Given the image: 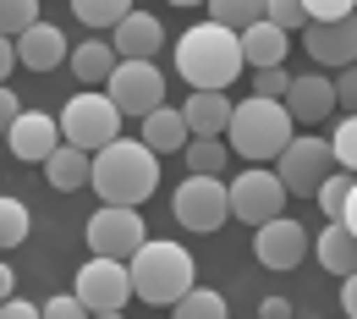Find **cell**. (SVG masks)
<instances>
[{
  "mask_svg": "<svg viewBox=\"0 0 357 319\" xmlns=\"http://www.w3.org/2000/svg\"><path fill=\"white\" fill-rule=\"evenodd\" d=\"M352 182H357V177H347V171H335L330 182L319 187V209H324L330 221H341V215H347V198H352Z\"/></svg>",
  "mask_w": 357,
  "mask_h": 319,
  "instance_id": "4dcf8cb0",
  "label": "cell"
},
{
  "mask_svg": "<svg viewBox=\"0 0 357 319\" xmlns=\"http://www.w3.org/2000/svg\"><path fill=\"white\" fill-rule=\"evenodd\" d=\"M259 319H291V297H259Z\"/></svg>",
  "mask_w": 357,
  "mask_h": 319,
  "instance_id": "f35d334b",
  "label": "cell"
},
{
  "mask_svg": "<svg viewBox=\"0 0 357 319\" xmlns=\"http://www.w3.org/2000/svg\"><path fill=\"white\" fill-rule=\"evenodd\" d=\"M105 94H110V105L121 110V116H154L160 105H165V72L154 66V61H121L116 66V77L105 83Z\"/></svg>",
  "mask_w": 357,
  "mask_h": 319,
  "instance_id": "9c48e42d",
  "label": "cell"
},
{
  "mask_svg": "<svg viewBox=\"0 0 357 319\" xmlns=\"http://www.w3.org/2000/svg\"><path fill=\"white\" fill-rule=\"evenodd\" d=\"M17 242H28V204L0 193V248H17Z\"/></svg>",
  "mask_w": 357,
  "mask_h": 319,
  "instance_id": "f1b7e54d",
  "label": "cell"
},
{
  "mask_svg": "<svg viewBox=\"0 0 357 319\" xmlns=\"http://www.w3.org/2000/svg\"><path fill=\"white\" fill-rule=\"evenodd\" d=\"M66 66H72V77H77V83H89V89H93V83H110L121 61H116L110 39H83V45L72 50V61H66Z\"/></svg>",
  "mask_w": 357,
  "mask_h": 319,
  "instance_id": "7402d4cb",
  "label": "cell"
},
{
  "mask_svg": "<svg viewBox=\"0 0 357 319\" xmlns=\"http://www.w3.org/2000/svg\"><path fill=\"white\" fill-rule=\"evenodd\" d=\"M72 17H77L83 28H93V34H99V28H110V34H116V28L132 17V6H127V0H77V6H72Z\"/></svg>",
  "mask_w": 357,
  "mask_h": 319,
  "instance_id": "cb8c5ba5",
  "label": "cell"
},
{
  "mask_svg": "<svg viewBox=\"0 0 357 319\" xmlns=\"http://www.w3.org/2000/svg\"><path fill=\"white\" fill-rule=\"evenodd\" d=\"M291 138H297V121H291V110L286 105H275V99H242L236 110H231V154H242V160H253V165H264V160H280L286 149H291Z\"/></svg>",
  "mask_w": 357,
  "mask_h": 319,
  "instance_id": "277c9868",
  "label": "cell"
},
{
  "mask_svg": "<svg viewBox=\"0 0 357 319\" xmlns=\"http://www.w3.org/2000/svg\"><path fill=\"white\" fill-rule=\"evenodd\" d=\"M89 187L99 193V204H110V209H137L160 187V154L149 143H137V138H116L110 149L93 154Z\"/></svg>",
  "mask_w": 357,
  "mask_h": 319,
  "instance_id": "6da1fadb",
  "label": "cell"
},
{
  "mask_svg": "<svg viewBox=\"0 0 357 319\" xmlns=\"http://www.w3.org/2000/svg\"><path fill=\"white\" fill-rule=\"evenodd\" d=\"M127 275H132V297L154 303V309H176L181 297L198 286L192 281V253L181 242H165V237H149L127 259Z\"/></svg>",
  "mask_w": 357,
  "mask_h": 319,
  "instance_id": "3957f363",
  "label": "cell"
},
{
  "mask_svg": "<svg viewBox=\"0 0 357 319\" xmlns=\"http://www.w3.org/2000/svg\"><path fill=\"white\" fill-rule=\"evenodd\" d=\"M137 143H149L154 154H176V149H187V143H192L187 116L171 110V105H160L154 116H143V121H137Z\"/></svg>",
  "mask_w": 357,
  "mask_h": 319,
  "instance_id": "d6986e66",
  "label": "cell"
},
{
  "mask_svg": "<svg viewBox=\"0 0 357 319\" xmlns=\"http://www.w3.org/2000/svg\"><path fill=\"white\" fill-rule=\"evenodd\" d=\"M330 149H335V165H341L347 177H357V116H341V127H335V138H330Z\"/></svg>",
  "mask_w": 357,
  "mask_h": 319,
  "instance_id": "1f68e13d",
  "label": "cell"
},
{
  "mask_svg": "<svg viewBox=\"0 0 357 319\" xmlns=\"http://www.w3.org/2000/svg\"><path fill=\"white\" fill-rule=\"evenodd\" d=\"M286 94H291V72H286V66H275V72H253V99H275V105H286Z\"/></svg>",
  "mask_w": 357,
  "mask_h": 319,
  "instance_id": "836d02e7",
  "label": "cell"
},
{
  "mask_svg": "<svg viewBox=\"0 0 357 319\" xmlns=\"http://www.w3.org/2000/svg\"><path fill=\"white\" fill-rule=\"evenodd\" d=\"M0 319H45L39 303H22V297H11V303H0Z\"/></svg>",
  "mask_w": 357,
  "mask_h": 319,
  "instance_id": "74e56055",
  "label": "cell"
},
{
  "mask_svg": "<svg viewBox=\"0 0 357 319\" xmlns=\"http://www.w3.org/2000/svg\"><path fill=\"white\" fill-rule=\"evenodd\" d=\"M335 226H347V231H352V237H357V182H352V198H347V215H341Z\"/></svg>",
  "mask_w": 357,
  "mask_h": 319,
  "instance_id": "7bdbcfd3",
  "label": "cell"
},
{
  "mask_svg": "<svg viewBox=\"0 0 357 319\" xmlns=\"http://www.w3.org/2000/svg\"><path fill=\"white\" fill-rule=\"evenodd\" d=\"M341 309H347V319H357V275L341 281Z\"/></svg>",
  "mask_w": 357,
  "mask_h": 319,
  "instance_id": "ab89813d",
  "label": "cell"
},
{
  "mask_svg": "<svg viewBox=\"0 0 357 319\" xmlns=\"http://www.w3.org/2000/svg\"><path fill=\"white\" fill-rule=\"evenodd\" d=\"M39 309H45V319H93L89 309H83V303L72 297V292H61V297H45Z\"/></svg>",
  "mask_w": 357,
  "mask_h": 319,
  "instance_id": "e575fe53",
  "label": "cell"
},
{
  "mask_svg": "<svg viewBox=\"0 0 357 319\" xmlns=\"http://www.w3.org/2000/svg\"><path fill=\"white\" fill-rule=\"evenodd\" d=\"M61 143H66V138H61V121H55L50 110H22L17 127L6 133V149H11L17 160H28V165H50V154H55Z\"/></svg>",
  "mask_w": 357,
  "mask_h": 319,
  "instance_id": "4fadbf2b",
  "label": "cell"
},
{
  "mask_svg": "<svg viewBox=\"0 0 357 319\" xmlns=\"http://www.w3.org/2000/svg\"><path fill=\"white\" fill-rule=\"evenodd\" d=\"M11 66H17V45H11V39H0V83L11 77Z\"/></svg>",
  "mask_w": 357,
  "mask_h": 319,
  "instance_id": "b9f144b4",
  "label": "cell"
},
{
  "mask_svg": "<svg viewBox=\"0 0 357 319\" xmlns=\"http://www.w3.org/2000/svg\"><path fill=\"white\" fill-rule=\"evenodd\" d=\"M72 297H77L89 314H121V309L132 303V275H127L121 259H89V265L77 270Z\"/></svg>",
  "mask_w": 357,
  "mask_h": 319,
  "instance_id": "30bf717a",
  "label": "cell"
},
{
  "mask_svg": "<svg viewBox=\"0 0 357 319\" xmlns=\"http://www.w3.org/2000/svg\"><path fill=\"white\" fill-rule=\"evenodd\" d=\"M209 22L231 28V34H248L253 22H264V0H215L209 6Z\"/></svg>",
  "mask_w": 357,
  "mask_h": 319,
  "instance_id": "d4e9b609",
  "label": "cell"
},
{
  "mask_svg": "<svg viewBox=\"0 0 357 319\" xmlns=\"http://www.w3.org/2000/svg\"><path fill=\"white\" fill-rule=\"evenodd\" d=\"M303 6H308V28H335V22L357 17L352 0H303Z\"/></svg>",
  "mask_w": 357,
  "mask_h": 319,
  "instance_id": "d6a6232c",
  "label": "cell"
},
{
  "mask_svg": "<svg viewBox=\"0 0 357 319\" xmlns=\"http://www.w3.org/2000/svg\"><path fill=\"white\" fill-rule=\"evenodd\" d=\"M45 177H50V187H55V193H77V187H89V177H93V154L72 149V143H61V149L50 154Z\"/></svg>",
  "mask_w": 357,
  "mask_h": 319,
  "instance_id": "603a6c76",
  "label": "cell"
},
{
  "mask_svg": "<svg viewBox=\"0 0 357 319\" xmlns=\"http://www.w3.org/2000/svg\"><path fill=\"white\" fill-rule=\"evenodd\" d=\"M93 319H127V314H93Z\"/></svg>",
  "mask_w": 357,
  "mask_h": 319,
  "instance_id": "ee69618b",
  "label": "cell"
},
{
  "mask_svg": "<svg viewBox=\"0 0 357 319\" xmlns=\"http://www.w3.org/2000/svg\"><path fill=\"white\" fill-rule=\"evenodd\" d=\"M335 110H347V116H357V66H347V72H335Z\"/></svg>",
  "mask_w": 357,
  "mask_h": 319,
  "instance_id": "d590c367",
  "label": "cell"
},
{
  "mask_svg": "<svg viewBox=\"0 0 357 319\" xmlns=\"http://www.w3.org/2000/svg\"><path fill=\"white\" fill-rule=\"evenodd\" d=\"M17 116H22V105H17V94H11V83H0V138L17 127Z\"/></svg>",
  "mask_w": 357,
  "mask_h": 319,
  "instance_id": "8d00e7d4",
  "label": "cell"
},
{
  "mask_svg": "<svg viewBox=\"0 0 357 319\" xmlns=\"http://www.w3.org/2000/svg\"><path fill=\"white\" fill-rule=\"evenodd\" d=\"M171 215H176L187 231L209 237V231H220L225 221H231V193H225V182H215V177H187V182L171 193Z\"/></svg>",
  "mask_w": 357,
  "mask_h": 319,
  "instance_id": "ba28073f",
  "label": "cell"
},
{
  "mask_svg": "<svg viewBox=\"0 0 357 319\" xmlns=\"http://www.w3.org/2000/svg\"><path fill=\"white\" fill-rule=\"evenodd\" d=\"M61 61H72V50H66V34L55 22H39L17 39V66H28V72H55Z\"/></svg>",
  "mask_w": 357,
  "mask_h": 319,
  "instance_id": "e0dca14e",
  "label": "cell"
},
{
  "mask_svg": "<svg viewBox=\"0 0 357 319\" xmlns=\"http://www.w3.org/2000/svg\"><path fill=\"white\" fill-rule=\"evenodd\" d=\"M264 22L280 34H297V28H308V6L303 0H264Z\"/></svg>",
  "mask_w": 357,
  "mask_h": 319,
  "instance_id": "f546056e",
  "label": "cell"
},
{
  "mask_svg": "<svg viewBox=\"0 0 357 319\" xmlns=\"http://www.w3.org/2000/svg\"><path fill=\"white\" fill-rule=\"evenodd\" d=\"M11 297H17V270L0 259V303H11Z\"/></svg>",
  "mask_w": 357,
  "mask_h": 319,
  "instance_id": "60d3db41",
  "label": "cell"
},
{
  "mask_svg": "<svg viewBox=\"0 0 357 319\" xmlns=\"http://www.w3.org/2000/svg\"><path fill=\"white\" fill-rule=\"evenodd\" d=\"M286 110H291L297 127H319V121L335 110V77H330V72H303V77H291Z\"/></svg>",
  "mask_w": 357,
  "mask_h": 319,
  "instance_id": "9a60e30c",
  "label": "cell"
},
{
  "mask_svg": "<svg viewBox=\"0 0 357 319\" xmlns=\"http://www.w3.org/2000/svg\"><path fill=\"white\" fill-rule=\"evenodd\" d=\"M231 94H187L181 116H187V133L192 138H225L231 133Z\"/></svg>",
  "mask_w": 357,
  "mask_h": 319,
  "instance_id": "ac0fdd59",
  "label": "cell"
},
{
  "mask_svg": "<svg viewBox=\"0 0 357 319\" xmlns=\"http://www.w3.org/2000/svg\"><path fill=\"white\" fill-rule=\"evenodd\" d=\"M341 165H335V149H330V138H313V133H297L291 138V149L275 160V177L286 193H297V198H319V187L330 182Z\"/></svg>",
  "mask_w": 357,
  "mask_h": 319,
  "instance_id": "8992f818",
  "label": "cell"
},
{
  "mask_svg": "<svg viewBox=\"0 0 357 319\" xmlns=\"http://www.w3.org/2000/svg\"><path fill=\"white\" fill-rule=\"evenodd\" d=\"M143 242H149V231H143V215H137V209L99 204L89 215V253L93 259H121V265H127Z\"/></svg>",
  "mask_w": 357,
  "mask_h": 319,
  "instance_id": "8fae6325",
  "label": "cell"
},
{
  "mask_svg": "<svg viewBox=\"0 0 357 319\" xmlns=\"http://www.w3.org/2000/svg\"><path fill=\"white\" fill-rule=\"evenodd\" d=\"M313 259H319L330 275H341V281H347V275H357V237L347 226H335V221H330V226L319 231V242H313Z\"/></svg>",
  "mask_w": 357,
  "mask_h": 319,
  "instance_id": "44dd1931",
  "label": "cell"
},
{
  "mask_svg": "<svg viewBox=\"0 0 357 319\" xmlns=\"http://www.w3.org/2000/svg\"><path fill=\"white\" fill-rule=\"evenodd\" d=\"M55 121H61V138L72 149H83V154H99V149H110L121 138V110L110 105V94H99V89L72 94Z\"/></svg>",
  "mask_w": 357,
  "mask_h": 319,
  "instance_id": "5b68a950",
  "label": "cell"
},
{
  "mask_svg": "<svg viewBox=\"0 0 357 319\" xmlns=\"http://www.w3.org/2000/svg\"><path fill=\"white\" fill-rule=\"evenodd\" d=\"M242 39V61L253 66V72H275L280 61H286V45H291V34H280V28H269V22H253L248 34H236Z\"/></svg>",
  "mask_w": 357,
  "mask_h": 319,
  "instance_id": "ffe728a7",
  "label": "cell"
},
{
  "mask_svg": "<svg viewBox=\"0 0 357 319\" xmlns=\"http://www.w3.org/2000/svg\"><path fill=\"white\" fill-rule=\"evenodd\" d=\"M225 314H231V303H225L220 292H209V286H192L171 309V319H225Z\"/></svg>",
  "mask_w": 357,
  "mask_h": 319,
  "instance_id": "83f0119b",
  "label": "cell"
},
{
  "mask_svg": "<svg viewBox=\"0 0 357 319\" xmlns=\"http://www.w3.org/2000/svg\"><path fill=\"white\" fill-rule=\"evenodd\" d=\"M225 149H231L225 138H192V143L181 149V154H187V171H192V177H215V182H220V171H225Z\"/></svg>",
  "mask_w": 357,
  "mask_h": 319,
  "instance_id": "484cf974",
  "label": "cell"
},
{
  "mask_svg": "<svg viewBox=\"0 0 357 319\" xmlns=\"http://www.w3.org/2000/svg\"><path fill=\"white\" fill-rule=\"evenodd\" d=\"M160 45H165V28H160L154 11H132V17L110 34L116 61H154V50H160Z\"/></svg>",
  "mask_w": 357,
  "mask_h": 319,
  "instance_id": "2e32d148",
  "label": "cell"
},
{
  "mask_svg": "<svg viewBox=\"0 0 357 319\" xmlns=\"http://www.w3.org/2000/svg\"><path fill=\"white\" fill-rule=\"evenodd\" d=\"M45 17H39V0H0V39H22L28 28H39Z\"/></svg>",
  "mask_w": 357,
  "mask_h": 319,
  "instance_id": "4316f807",
  "label": "cell"
},
{
  "mask_svg": "<svg viewBox=\"0 0 357 319\" xmlns=\"http://www.w3.org/2000/svg\"><path fill=\"white\" fill-rule=\"evenodd\" d=\"M253 259H259L264 270H297V265L308 259V231H303V221L280 215V221L259 226L253 231Z\"/></svg>",
  "mask_w": 357,
  "mask_h": 319,
  "instance_id": "7c38bea8",
  "label": "cell"
},
{
  "mask_svg": "<svg viewBox=\"0 0 357 319\" xmlns=\"http://www.w3.org/2000/svg\"><path fill=\"white\" fill-rule=\"evenodd\" d=\"M303 45H308L313 72H347V66H357V17L335 22V28H303Z\"/></svg>",
  "mask_w": 357,
  "mask_h": 319,
  "instance_id": "5bb4252c",
  "label": "cell"
},
{
  "mask_svg": "<svg viewBox=\"0 0 357 319\" xmlns=\"http://www.w3.org/2000/svg\"><path fill=\"white\" fill-rule=\"evenodd\" d=\"M242 66H248L242 61V39L231 28H215L209 17L192 22L176 39V72H181V83H192V94H225Z\"/></svg>",
  "mask_w": 357,
  "mask_h": 319,
  "instance_id": "7a4b0ae2",
  "label": "cell"
},
{
  "mask_svg": "<svg viewBox=\"0 0 357 319\" xmlns=\"http://www.w3.org/2000/svg\"><path fill=\"white\" fill-rule=\"evenodd\" d=\"M225 193H231V221H248L253 231L269 226V221H280V215H286V198H291L275 171H236V177L225 182Z\"/></svg>",
  "mask_w": 357,
  "mask_h": 319,
  "instance_id": "52a82bcc",
  "label": "cell"
}]
</instances>
